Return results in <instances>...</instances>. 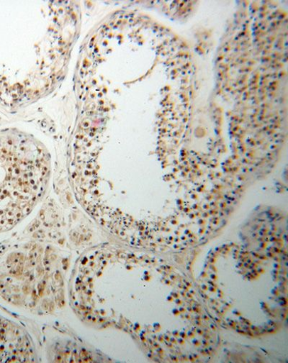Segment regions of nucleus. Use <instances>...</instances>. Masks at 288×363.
Listing matches in <instances>:
<instances>
[{"label": "nucleus", "mask_w": 288, "mask_h": 363, "mask_svg": "<svg viewBox=\"0 0 288 363\" xmlns=\"http://www.w3.org/2000/svg\"><path fill=\"white\" fill-rule=\"evenodd\" d=\"M46 177L31 160H17L0 152V230L13 226L43 196Z\"/></svg>", "instance_id": "f257e3e1"}]
</instances>
